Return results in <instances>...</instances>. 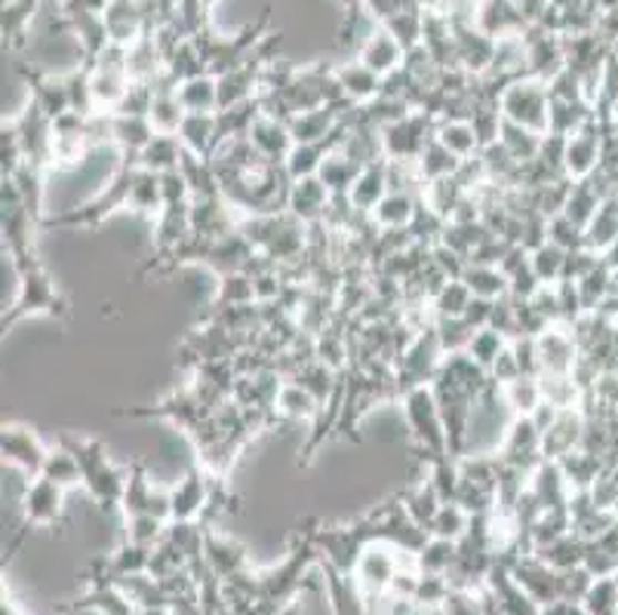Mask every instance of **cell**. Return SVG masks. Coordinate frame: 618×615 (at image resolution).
<instances>
[{
    "mask_svg": "<svg viewBox=\"0 0 618 615\" xmlns=\"http://www.w3.org/2000/svg\"><path fill=\"white\" fill-rule=\"evenodd\" d=\"M19 274V293H16L13 305L3 311V320H0V329H3V336L7 332H13L22 320L28 317H53V320H62V324H69L71 320V301L65 299V293L55 287L53 277L47 271V265L38 259L25 262V265H19L16 268Z\"/></svg>",
    "mask_w": 618,
    "mask_h": 615,
    "instance_id": "1",
    "label": "cell"
},
{
    "mask_svg": "<svg viewBox=\"0 0 618 615\" xmlns=\"http://www.w3.org/2000/svg\"><path fill=\"white\" fill-rule=\"evenodd\" d=\"M138 170V157L133 154H121L117 166L111 170L109 182L96 192L93 201L83 206L65 209L59 216H47L43 219V232H93L102 222L114 216L117 209H124L130 201V188H133V176Z\"/></svg>",
    "mask_w": 618,
    "mask_h": 615,
    "instance_id": "2",
    "label": "cell"
},
{
    "mask_svg": "<svg viewBox=\"0 0 618 615\" xmlns=\"http://www.w3.org/2000/svg\"><path fill=\"white\" fill-rule=\"evenodd\" d=\"M59 447L78 459L83 474V490L90 492L102 508L121 505L126 490V480H130V465H117L111 462L109 447L99 438H86V434H59L55 440Z\"/></svg>",
    "mask_w": 618,
    "mask_h": 615,
    "instance_id": "3",
    "label": "cell"
},
{
    "mask_svg": "<svg viewBox=\"0 0 618 615\" xmlns=\"http://www.w3.org/2000/svg\"><path fill=\"white\" fill-rule=\"evenodd\" d=\"M400 410H403V422L410 428V438L415 450L422 455L425 468L440 459H450V438H446V424L440 416L437 397L431 391V385L412 388L400 397Z\"/></svg>",
    "mask_w": 618,
    "mask_h": 615,
    "instance_id": "4",
    "label": "cell"
},
{
    "mask_svg": "<svg viewBox=\"0 0 618 615\" xmlns=\"http://www.w3.org/2000/svg\"><path fill=\"white\" fill-rule=\"evenodd\" d=\"M514 419H517V416H514L508 400L502 394V385L493 382L477 397V403H474V410H471L465 455H490V452H498V447H502V440L508 434Z\"/></svg>",
    "mask_w": 618,
    "mask_h": 615,
    "instance_id": "5",
    "label": "cell"
},
{
    "mask_svg": "<svg viewBox=\"0 0 618 615\" xmlns=\"http://www.w3.org/2000/svg\"><path fill=\"white\" fill-rule=\"evenodd\" d=\"M502 114L505 121L521 123L526 130H533L538 136H548L550 123V93L548 83L536 81V78H521L505 90L502 96Z\"/></svg>",
    "mask_w": 618,
    "mask_h": 615,
    "instance_id": "6",
    "label": "cell"
},
{
    "mask_svg": "<svg viewBox=\"0 0 618 615\" xmlns=\"http://www.w3.org/2000/svg\"><path fill=\"white\" fill-rule=\"evenodd\" d=\"M437 136V121L425 111H412L403 121L382 130L388 161H419L428 142Z\"/></svg>",
    "mask_w": 618,
    "mask_h": 615,
    "instance_id": "7",
    "label": "cell"
},
{
    "mask_svg": "<svg viewBox=\"0 0 618 615\" xmlns=\"http://www.w3.org/2000/svg\"><path fill=\"white\" fill-rule=\"evenodd\" d=\"M495 455H498L502 465L517 468V471L533 478V471L545 462V452H542V428L536 424V419H533V416H517V419L511 422L508 434H505V440H502V447H498Z\"/></svg>",
    "mask_w": 618,
    "mask_h": 615,
    "instance_id": "8",
    "label": "cell"
},
{
    "mask_svg": "<svg viewBox=\"0 0 618 615\" xmlns=\"http://www.w3.org/2000/svg\"><path fill=\"white\" fill-rule=\"evenodd\" d=\"M523 47H526V78L536 81H554L566 69V47L564 34H554L548 28L529 25L523 31Z\"/></svg>",
    "mask_w": 618,
    "mask_h": 615,
    "instance_id": "9",
    "label": "cell"
},
{
    "mask_svg": "<svg viewBox=\"0 0 618 615\" xmlns=\"http://www.w3.org/2000/svg\"><path fill=\"white\" fill-rule=\"evenodd\" d=\"M216 480L206 468H200L194 462L185 474H182L173 486H169V517L176 523H188L197 514H204L209 499H213V490H216Z\"/></svg>",
    "mask_w": 618,
    "mask_h": 615,
    "instance_id": "10",
    "label": "cell"
},
{
    "mask_svg": "<svg viewBox=\"0 0 618 615\" xmlns=\"http://www.w3.org/2000/svg\"><path fill=\"white\" fill-rule=\"evenodd\" d=\"M0 455H3L7 465H16L19 471H25L28 480H31L41 478L43 462H47V455H50V447H47L28 424H3Z\"/></svg>",
    "mask_w": 618,
    "mask_h": 615,
    "instance_id": "11",
    "label": "cell"
},
{
    "mask_svg": "<svg viewBox=\"0 0 618 615\" xmlns=\"http://www.w3.org/2000/svg\"><path fill=\"white\" fill-rule=\"evenodd\" d=\"M600 161H604V123L594 114V121L585 130H578L576 136L566 139V176L573 178V182H581V178L594 176L600 170Z\"/></svg>",
    "mask_w": 618,
    "mask_h": 615,
    "instance_id": "12",
    "label": "cell"
},
{
    "mask_svg": "<svg viewBox=\"0 0 618 615\" xmlns=\"http://www.w3.org/2000/svg\"><path fill=\"white\" fill-rule=\"evenodd\" d=\"M126 517H138V514H152V517H169V490L154 486V480L148 478V468L142 459L130 462V480H126L124 499Z\"/></svg>",
    "mask_w": 618,
    "mask_h": 615,
    "instance_id": "13",
    "label": "cell"
},
{
    "mask_svg": "<svg viewBox=\"0 0 618 615\" xmlns=\"http://www.w3.org/2000/svg\"><path fill=\"white\" fill-rule=\"evenodd\" d=\"M538 351V376L542 372H573L581 357V348L576 342V332L566 324H554L542 336H536Z\"/></svg>",
    "mask_w": 618,
    "mask_h": 615,
    "instance_id": "14",
    "label": "cell"
},
{
    "mask_svg": "<svg viewBox=\"0 0 618 615\" xmlns=\"http://www.w3.org/2000/svg\"><path fill=\"white\" fill-rule=\"evenodd\" d=\"M581 438H585V412H581V407L557 410L548 428L542 431V452L550 462H560L564 455L581 447Z\"/></svg>",
    "mask_w": 618,
    "mask_h": 615,
    "instance_id": "15",
    "label": "cell"
},
{
    "mask_svg": "<svg viewBox=\"0 0 618 615\" xmlns=\"http://www.w3.org/2000/svg\"><path fill=\"white\" fill-rule=\"evenodd\" d=\"M154 225V256L148 262H164L192 237V204H169L152 222Z\"/></svg>",
    "mask_w": 618,
    "mask_h": 615,
    "instance_id": "16",
    "label": "cell"
},
{
    "mask_svg": "<svg viewBox=\"0 0 618 615\" xmlns=\"http://www.w3.org/2000/svg\"><path fill=\"white\" fill-rule=\"evenodd\" d=\"M179 86L182 83L176 81V78H169L166 71L154 81V105L148 121H152L154 130L164 133V136H179L182 123L188 117V111L182 105Z\"/></svg>",
    "mask_w": 618,
    "mask_h": 615,
    "instance_id": "17",
    "label": "cell"
},
{
    "mask_svg": "<svg viewBox=\"0 0 618 615\" xmlns=\"http://www.w3.org/2000/svg\"><path fill=\"white\" fill-rule=\"evenodd\" d=\"M19 74L25 78L28 83V96L31 102H38L43 109V114L55 121L62 114L71 111V93H69V81L65 78H55V74H43L38 69H25L19 65Z\"/></svg>",
    "mask_w": 618,
    "mask_h": 615,
    "instance_id": "18",
    "label": "cell"
},
{
    "mask_svg": "<svg viewBox=\"0 0 618 615\" xmlns=\"http://www.w3.org/2000/svg\"><path fill=\"white\" fill-rule=\"evenodd\" d=\"M62 499L65 490L47 478H31L22 495V511L28 523H41V526H55L62 520Z\"/></svg>",
    "mask_w": 618,
    "mask_h": 615,
    "instance_id": "19",
    "label": "cell"
},
{
    "mask_svg": "<svg viewBox=\"0 0 618 615\" xmlns=\"http://www.w3.org/2000/svg\"><path fill=\"white\" fill-rule=\"evenodd\" d=\"M330 201H332L330 188L320 182V176L292 178L287 213L289 216H296L302 225H315V222H323Z\"/></svg>",
    "mask_w": 618,
    "mask_h": 615,
    "instance_id": "20",
    "label": "cell"
},
{
    "mask_svg": "<svg viewBox=\"0 0 618 615\" xmlns=\"http://www.w3.org/2000/svg\"><path fill=\"white\" fill-rule=\"evenodd\" d=\"M477 28L493 41H505V38H523L529 22L523 19L521 7L514 0H481Z\"/></svg>",
    "mask_w": 618,
    "mask_h": 615,
    "instance_id": "21",
    "label": "cell"
},
{
    "mask_svg": "<svg viewBox=\"0 0 618 615\" xmlns=\"http://www.w3.org/2000/svg\"><path fill=\"white\" fill-rule=\"evenodd\" d=\"M249 142H253V148L259 151L265 161H271V164H287L289 151L296 148V139L289 133V123L268 117V114H261L259 121L253 123Z\"/></svg>",
    "mask_w": 618,
    "mask_h": 615,
    "instance_id": "22",
    "label": "cell"
},
{
    "mask_svg": "<svg viewBox=\"0 0 618 615\" xmlns=\"http://www.w3.org/2000/svg\"><path fill=\"white\" fill-rule=\"evenodd\" d=\"M336 81H339L344 99H348L351 105H367L372 99L382 96V83H385V78H379L375 71L367 69L358 59H348V62H339V65H336Z\"/></svg>",
    "mask_w": 618,
    "mask_h": 615,
    "instance_id": "23",
    "label": "cell"
},
{
    "mask_svg": "<svg viewBox=\"0 0 618 615\" xmlns=\"http://www.w3.org/2000/svg\"><path fill=\"white\" fill-rule=\"evenodd\" d=\"M354 59L363 62L370 71H375L379 78H388V74H394L398 69H403L406 53H403V47L388 34L385 28H375L370 38H367V43L360 47V53L354 55Z\"/></svg>",
    "mask_w": 618,
    "mask_h": 615,
    "instance_id": "24",
    "label": "cell"
},
{
    "mask_svg": "<svg viewBox=\"0 0 618 615\" xmlns=\"http://www.w3.org/2000/svg\"><path fill=\"white\" fill-rule=\"evenodd\" d=\"M105 25H109L111 43L133 47L145 34V7L142 0H111L105 10Z\"/></svg>",
    "mask_w": 618,
    "mask_h": 615,
    "instance_id": "25",
    "label": "cell"
},
{
    "mask_svg": "<svg viewBox=\"0 0 618 615\" xmlns=\"http://www.w3.org/2000/svg\"><path fill=\"white\" fill-rule=\"evenodd\" d=\"M388 194V157L385 161H375V164L363 166V173L358 176V182L351 185L348 192V201L351 206L363 213V216H372L375 206L385 201Z\"/></svg>",
    "mask_w": 618,
    "mask_h": 615,
    "instance_id": "26",
    "label": "cell"
},
{
    "mask_svg": "<svg viewBox=\"0 0 618 615\" xmlns=\"http://www.w3.org/2000/svg\"><path fill=\"white\" fill-rule=\"evenodd\" d=\"M126 206H130L136 216H142V219H157L166 206L161 173H152V170H142V166H138L136 176H133V188H130Z\"/></svg>",
    "mask_w": 618,
    "mask_h": 615,
    "instance_id": "27",
    "label": "cell"
},
{
    "mask_svg": "<svg viewBox=\"0 0 618 615\" xmlns=\"http://www.w3.org/2000/svg\"><path fill=\"white\" fill-rule=\"evenodd\" d=\"M182 145L194 157L213 161L219 151V130H216V114H188L179 130Z\"/></svg>",
    "mask_w": 618,
    "mask_h": 615,
    "instance_id": "28",
    "label": "cell"
},
{
    "mask_svg": "<svg viewBox=\"0 0 618 615\" xmlns=\"http://www.w3.org/2000/svg\"><path fill=\"white\" fill-rule=\"evenodd\" d=\"M157 136L154 123L148 117H130V114H111V139L114 148L121 154H133L138 157L142 151L148 148V142Z\"/></svg>",
    "mask_w": 618,
    "mask_h": 615,
    "instance_id": "29",
    "label": "cell"
},
{
    "mask_svg": "<svg viewBox=\"0 0 618 615\" xmlns=\"http://www.w3.org/2000/svg\"><path fill=\"white\" fill-rule=\"evenodd\" d=\"M419 201H422V197H415V194L388 192L385 201L375 206V213H372L375 228H382V232L410 228L412 219H415V213H419Z\"/></svg>",
    "mask_w": 618,
    "mask_h": 615,
    "instance_id": "30",
    "label": "cell"
},
{
    "mask_svg": "<svg viewBox=\"0 0 618 615\" xmlns=\"http://www.w3.org/2000/svg\"><path fill=\"white\" fill-rule=\"evenodd\" d=\"M182 161H185V145H182L179 136H164V133H157V136L148 142V148L138 154V166L142 170H152V173H173V170H179Z\"/></svg>",
    "mask_w": 618,
    "mask_h": 615,
    "instance_id": "31",
    "label": "cell"
},
{
    "mask_svg": "<svg viewBox=\"0 0 618 615\" xmlns=\"http://www.w3.org/2000/svg\"><path fill=\"white\" fill-rule=\"evenodd\" d=\"M465 287L474 293V299H486V301H498L511 296V284L502 268L495 265H467L465 274H462Z\"/></svg>",
    "mask_w": 618,
    "mask_h": 615,
    "instance_id": "32",
    "label": "cell"
},
{
    "mask_svg": "<svg viewBox=\"0 0 618 615\" xmlns=\"http://www.w3.org/2000/svg\"><path fill=\"white\" fill-rule=\"evenodd\" d=\"M379 28H385L388 34L403 47V53H412V50L422 47V38H425V10H422L419 3H412V7H406L403 13H398L394 19H388L385 25Z\"/></svg>",
    "mask_w": 618,
    "mask_h": 615,
    "instance_id": "33",
    "label": "cell"
},
{
    "mask_svg": "<svg viewBox=\"0 0 618 615\" xmlns=\"http://www.w3.org/2000/svg\"><path fill=\"white\" fill-rule=\"evenodd\" d=\"M320 403H317L315 397L305 391L302 385L296 382H287L284 385V391L277 397V416L284 419V422H311L320 416Z\"/></svg>",
    "mask_w": 618,
    "mask_h": 615,
    "instance_id": "34",
    "label": "cell"
},
{
    "mask_svg": "<svg viewBox=\"0 0 618 615\" xmlns=\"http://www.w3.org/2000/svg\"><path fill=\"white\" fill-rule=\"evenodd\" d=\"M604 459H597V455H591L588 450H573L569 455H564L560 459V471H564L566 483H569V490L573 492H588L594 486V480H597V474L604 471Z\"/></svg>",
    "mask_w": 618,
    "mask_h": 615,
    "instance_id": "35",
    "label": "cell"
},
{
    "mask_svg": "<svg viewBox=\"0 0 618 615\" xmlns=\"http://www.w3.org/2000/svg\"><path fill=\"white\" fill-rule=\"evenodd\" d=\"M538 382H542L545 403L557 407V410H573V407H581V400H585V391L573 372H542Z\"/></svg>",
    "mask_w": 618,
    "mask_h": 615,
    "instance_id": "36",
    "label": "cell"
},
{
    "mask_svg": "<svg viewBox=\"0 0 618 615\" xmlns=\"http://www.w3.org/2000/svg\"><path fill=\"white\" fill-rule=\"evenodd\" d=\"M179 96L188 114H216L219 111V81L209 74L192 78L179 86Z\"/></svg>",
    "mask_w": 618,
    "mask_h": 615,
    "instance_id": "37",
    "label": "cell"
},
{
    "mask_svg": "<svg viewBox=\"0 0 618 615\" xmlns=\"http://www.w3.org/2000/svg\"><path fill=\"white\" fill-rule=\"evenodd\" d=\"M360 173H363V166H360L358 161H351L344 151H332L330 157L323 161L317 176L330 188V194H348L351 192V185L358 182Z\"/></svg>",
    "mask_w": 618,
    "mask_h": 615,
    "instance_id": "38",
    "label": "cell"
},
{
    "mask_svg": "<svg viewBox=\"0 0 618 615\" xmlns=\"http://www.w3.org/2000/svg\"><path fill=\"white\" fill-rule=\"evenodd\" d=\"M467 197V192L459 185V178L450 176V178H437V182H428L425 185V194H422V201H425L434 213H437L440 219H453L455 209L462 206V201Z\"/></svg>",
    "mask_w": 618,
    "mask_h": 615,
    "instance_id": "39",
    "label": "cell"
},
{
    "mask_svg": "<svg viewBox=\"0 0 618 615\" xmlns=\"http://www.w3.org/2000/svg\"><path fill=\"white\" fill-rule=\"evenodd\" d=\"M437 139L453 151L459 161H467V157H477L481 154V139L474 133L471 121H443L437 123Z\"/></svg>",
    "mask_w": 618,
    "mask_h": 615,
    "instance_id": "40",
    "label": "cell"
},
{
    "mask_svg": "<svg viewBox=\"0 0 618 615\" xmlns=\"http://www.w3.org/2000/svg\"><path fill=\"white\" fill-rule=\"evenodd\" d=\"M415 166H419V173H422V178H425L428 185V182H437V178L455 176V170L462 166V161L434 136L428 142V148L422 151V157L415 161Z\"/></svg>",
    "mask_w": 618,
    "mask_h": 615,
    "instance_id": "41",
    "label": "cell"
},
{
    "mask_svg": "<svg viewBox=\"0 0 618 615\" xmlns=\"http://www.w3.org/2000/svg\"><path fill=\"white\" fill-rule=\"evenodd\" d=\"M542 139L545 136H538V133L526 130L521 123L505 121L502 123V136H498V142L505 145V151H508L517 164H529V161H536L538 151H542Z\"/></svg>",
    "mask_w": 618,
    "mask_h": 615,
    "instance_id": "42",
    "label": "cell"
},
{
    "mask_svg": "<svg viewBox=\"0 0 618 615\" xmlns=\"http://www.w3.org/2000/svg\"><path fill=\"white\" fill-rule=\"evenodd\" d=\"M502 394L508 400L514 416H533V412L545 403L538 376H521V379H514V382L502 385Z\"/></svg>",
    "mask_w": 618,
    "mask_h": 615,
    "instance_id": "43",
    "label": "cell"
},
{
    "mask_svg": "<svg viewBox=\"0 0 618 615\" xmlns=\"http://www.w3.org/2000/svg\"><path fill=\"white\" fill-rule=\"evenodd\" d=\"M403 508H406V514H410L419 526H431L434 517H437V511L443 508V495H440L437 486L425 478V483H419L415 490H410L403 495Z\"/></svg>",
    "mask_w": 618,
    "mask_h": 615,
    "instance_id": "44",
    "label": "cell"
},
{
    "mask_svg": "<svg viewBox=\"0 0 618 615\" xmlns=\"http://www.w3.org/2000/svg\"><path fill=\"white\" fill-rule=\"evenodd\" d=\"M41 478L53 480V483H59L62 490L83 486V474H81V465H78V459H74L65 447H59V443L50 447V455H47V462H43Z\"/></svg>",
    "mask_w": 618,
    "mask_h": 615,
    "instance_id": "45",
    "label": "cell"
},
{
    "mask_svg": "<svg viewBox=\"0 0 618 615\" xmlns=\"http://www.w3.org/2000/svg\"><path fill=\"white\" fill-rule=\"evenodd\" d=\"M612 280H616V271H612L609 265H604V259H600V265H597L591 274H585V277L578 280V296H581V305H585L588 315L597 311V308L612 296Z\"/></svg>",
    "mask_w": 618,
    "mask_h": 615,
    "instance_id": "46",
    "label": "cell"
},
{
    "mask_svg": "<svg viewBox=\"0 0 618 615\" xmlns=\"http://www.w3.org/2000/svg\"><path fill=\"white\" fill-rule=\"evenodd\" d=\"M508 345H511V339L505 336V332H498V329H493V327H483L474 332V339H471V345H467L465 351L474 363H481V367L490 372L495 360L505 355V348H508Z\"/></svg>",
    "mask_w": 618,
    "mask_h": 615,
    "instance_id": "47",
    "label": "cell"
},
{
    "mask_svg": "<svg viewBox=\"0 0 618 615\" xmlns=\"http://www.w3.org/2000/svg\"><path fill=\"white\" fill-rule=\"evenodd\" d=\"M471 301H474V293L465 287V280H446L437 296L431 299V308H434L437 320H443V317H465Z\"/></svg>",
    "mask_w": 618,
    "mask_h": 615,
    "instance_id": "48",
    "label": "cell"
},
{
    "mask_svg": "<svg viewBox=\"0 0 618 615\" xmlns=\"http://www.w3.org/2000/svg\"><path fill=\"white\" fill-rule=\"evenodd\" d=\"M529 259H533V271L538 274V280L545 284V287H554V284H560L564 280V265H566V249H560L557 244H542L538 249L529 253Z\"/></svg>",
    "mask_w": 618,
    "mask_h": 615,
    "instance_id": "49",
    "label": "cell"
},
{
    "mask_svg": "<svg viewBox=\"0 0 618 615\" xmlns=\"http://www.w3.org/2000/svg\"><path fill=\"white\" fill-rule=\"evenodd\" d=\"M256 301V287L247 271L225 274L216 280V296L213 305H253Z\"/></svg>",
    "mask_w": 618,
    "mask_h": 615,
    "instance_id": "50",
    "label": "cell"
},
{
    "mask_svg": "<svg viewBox=\"0 0 618 615\" xmlns=\"http://www.w3.org/2000/svg\"><path fill=\"white\" fill-rule=\"evenodd\" d=\"M154 105V83L133 81L126 96L121 99V105L111 111V114H130V117H148Z\"/></svg>",
    "mask_w": 618,
    "mask_h": 615,
    "instance_id": "51",
    "label": "cell"
},
{
    "mask_svg": "<svg viewBox=\"0 0 618 615\" xmlns=\"http://www.w3.org/2000/svg\"><path fill=\"white\" fill-rule=\"evenodd\" d=\"M467 517H471V514H467L462 505H455V502H443V508L437 511V517H434V523H431L428 530L437 533L440 539H455V535L465 530Z\"/></svg>",
    "mask_w": 618,
    "mask_h": 615,
    "instance_id": "52",
    "label": "cell"
},
{
    "mask_svg": "<svg viewBox=\"0 0 618 615\" xmlns=\"http://www.w3.org/2000/svg\"><path fill=\"white\" fill-rule=\"evenodd\" d=\"M548 240L550 244H557L560 249H581L585 246V228H578L576 222L566 219L564 213L560 216H554L548 219Z\"/></svg>",
    "mask_w": 618,
    "mask_h": 615,
    "instance_id": "53",
    "label": "cell"
},
{
    "mask_svg": "<svg viewBox=\"0 0 618 615\" xmlns=\"http://www.w3.org/2000/svg\"><path fill=\"white\" fill-rule=\"evenodd\" d=\"M600 259H604V265H609L612 271H618V237H616V240H612V246L606 249Z\"/></svg>",
    "mask_w": 618,
    "mask_h": 615,
    "instance_id": "54",
    "label": "cell"
},
{
    "mask_svg": "<svg viewBox=\"0 0 618 615\" xmlns=\"http://www.w3.org/2000/svg\"><path fill=\"white\" fill-rule=\"evenodd\" d=\"M415 3H419V7H422L425 13H440L446 0H415Z\"/></svg>",
    "mask_w": 618,
    "mask_h": 615,
    "instance_id": "55",
    "label": "cell"
}]
</instances>
